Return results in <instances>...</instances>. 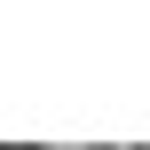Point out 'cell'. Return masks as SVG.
Returning <instances> with one entry per match:
<instances>
[]
</instances>
